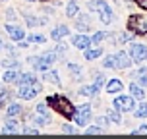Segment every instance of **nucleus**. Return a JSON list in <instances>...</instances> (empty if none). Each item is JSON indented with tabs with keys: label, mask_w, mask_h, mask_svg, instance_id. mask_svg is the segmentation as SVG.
<instances>
[{
	"label": "nucleus",
	"mask_w": 147,
	"mask_h": 139,
	"mask_svg": "<svg viewBox=\"0 0 147 139\" xmlns=\"http://www.w3.org/2000/svg\"><path fill=\"white\" fill-rule=\"evenodd\" d=\"M49 104H52V106L58 110V112H62L64 116H68V118L74 116L72 103H70L68 99H64V97H49Z\"/></svg>",
	"instance_id": "f257e3e1"
},
{
	"label": "nucleus",
	"mask_w": 147,
	"mask_h": 139,
	"mask_svg": "<svg viewBox=\"0 0 147 139\" xmlns=\"http://www.w3.org/2000/svg\"><path fill=\"white\" fill-rule=\"evenodd\" d=\"M39 91H41V83H37V81H31V83H23V85H20V97L25 99V101L33 99Z\"/></svg>",
	"instance_id": "f03ea898"
},
{
	"label": "nucleus",
	"mask_w": 147,
	"mask_h": 139,
	"mask_svg": "<svg viewBox=\"0 0 147 139\" xmlns=\"http://www.w3.org/2000/svg\"><path fill=\"white\" fill-rule=\"evenodd\" d=\"M130 29L140 33V35H145L147 33V17L145 15H132L130 17Z\"/></svg>",
	"instance_id": "7ed1b4c3"
},
{
	"label": "nucleus",
	"mask_w": 147,
	"mask_h": 139,
	"mask_svg": "<svg viewBox=\"0 0 147 139\" xmlns=\"http://www.w3.org/2000/svg\"><path fill=\"white\" fill-rule=\"evenodd\" d=\"M89 116H91V106L89 104H83V106H80V108L74 112V120H76L78 126H85Z\"/></svg>",
	"instance_id": "20e7f679"
},
{
	"label": "nucleus",
	"mask_w": 147,
	"mask_h": 139,
	"mask_svg": "<svg viewBox=\"0 0 147 139\" xmlns=\"http://www.w3.org/2000/svg\"><path fill=\"white\" fill-rule=\"evenodd\" d=\"M130 54L136 62H143V60H147V46L145 44H134Z\"/></svg>",
	"instance_id": "39448f33"
},
{
	"label": "nucleus",
	"mask_w": 147,
	"mask_h": 139,
	"mask_svg": "<svg viewBox=\"0 0 147 139\" xmlns=\"http://www.w3.org/2000/svg\"><path fill=\"white\" fill-rule=\"evenodd\" d=\"M114 106H116V110L120 112H124V110H134V99L132 97H118L116 101H114Z\"/></svg>",
	"instance_id": "423d86ee"
},
{
	"label": "nucleus",
	"mask_w": 147,
	"mask_h": 139,
	"mask_svg": "<svg viewBox=\"0 0 147 139\" xmlns=\"http://www.w3.org/2000/svg\"><path fill=\"white\" fill-rule=\"evenodd\" d=\"M130 66V56L124 54V52H118L116 56H114V68H128Z\"/></svg>",
	"instance_id": "0eeeda50"
},
{
	"label": "nucleus",
	"mask_w": 147,
	"mask_h": 139,
	"mask_svg": "<svg viewBox=\"0 0 147 139\" xmlns=\"http://www.w3.org/2000/svg\"><path fill=\"white\" fill-rule=\"evenodd\" d=\"M6 31L10 33V37L14 39V41H22L23 39V29H20V27H14V25H6Z\"/></svg>",
	"instance_id": "6e6552de"
},
{
	"label": "nucleus",
	"mask_w": 147,
	"mask_h": 139,
	"mask_svg": "<svg viewBox=\"0 0 147 139\" xmlns=\"http://www.w3.org/2000/svg\"><path fill=\"white\" fill-rule=\"evenodd\" d=\"M87 8L91 12H103L105 8H109V6H107V2H103V0H89Z\"/></svg>",
	"instance_id": "1a4fd4ad"
},
{
	"label": "nucleus",
	"mask_w": 147,
	"mask_h": 139,
	"mask_svg": "<svg viewBox=\"0 0 147 139\" xmlns=\"http://www.w3.org/2000/svg\"><path fill=\"white\" fill-rule=\"evenodd\" d=\"M74 44L78 48H87L89 44H91V39L85 37V35H78V37H74Z\"/></svg>",
	"instance_id": "9d476101"
},
{
	"label": "nucleus",
	"mask_w": 147,
	"mask_h": 139,
	"mask_svg": "<svg viewBox=\"0 0 147 139\" xmlns=\"http://www.w3.org/2000/svg\"><path fill=\"white\" fill-rule=\"evenodd\" d=\"M68 35V27L66 25H58V27H54V29H52V39H54V41H60V39H62V37H66Z\"/></svg>",
	"instance_id": "9b49d317"
},
{
	"label": "nucleus",
	"mask_w": 147,
	"mask_h": 139,
	"mask_svg": "<svg viewBox=\"0 0 147 139\" xmlns=\"http://www.w3.org/2000/svg\"><path fill=\"white\" fill-rule=\"evenodd\" d=\"M122 91V81L120 79H110L107 83V93H118Z\"/></svg>",
	"instance_id": "f8f14e48"
},
{
	"label": "nucleus",
	"mask_w": 147,
	"mask_h": 139,
	"mask_svg": "<svg viewBox=\"0 0 147 139\" xmlns=\"http://www.w3.org/2000/svg\"><path fill=\"white\" fill-rule=\"evenodd\" d=\"M99 85H97V83H93V85H87V87H81V95H85V97H91V95H97V93H99Z\"/></svg>",
	"instance_id": "ddd939ff"
},
{
	"label": "nucleus",
	"mask_w": 147,
	"mask_h": 139,
	"mask_svg": "<svg viewBox=\"0 0 147 139\" xmlns=\"http://www.w3.org/2000/svg\"><path fill=\"white\" fill-rule=\"evenodd\" d=\"M2 132H4V133H16V132H18V122H16V120H8L6 128H4Z\"/></svg>",
	"instance_id": "4468645a"
},
{
	"label": "nucleus",
	"mask_w": 147,
	"mask_h": 139,
	"mask_svg": "<svg viewBox=\"0 0 147 139\" xmlns=\"http://www.w3.org/2000/svg\"><path fill=\"white\" fill-rule=\"evenodd\" d=\"M31 81H35V77H33L31 73H22V75H18V79H16V83H20V85H23V83H31Z\"/></svg>",
	"instance_id": "2eb2a0df"
},
{
	"label": "nucleus",
	"mask_w": 147,
	"mask_h": 139,
	"mask_svg": "<svg viewBox=\"0 0 147 139\" xmlns=\"http://www.w3.org/2000/svg\"><path fill=\"white\" fill-rule=\"evenodd\" d=\"M101 54H103L101 48H93V50H85V58L87 60H95V58H99Z\"/></svg>",
	"instance_id": "dca6fc26"
},
{
	"label": "nucleus",
	"mask_w": 147,
	"mask_h": 139,
	"mask_svg": "<svg viewBox=\"0 0 147 139\" xmlns=\"http://www.w3.org/2000/svg\"><path fill=\"white\" fill-rule=\"evenodd\" d=\"M130 91H132V95L136 97V99H143V97H145V93H143V89H141L140 85H136V83H134L132 87H130Z\"/></svg>",
	"instance_id": "f3484780"
},
{
	"label": "nucleus",
	"mask_w": 147,
	"mask_h": 139,
	"mask_svg": "<svg viewBox=\"0 0 147 139\" xmlns=\"http://www.w3.org/2000/svg\"><path fill=\"white\" fill-rule=\"evenodd\" d=\"M101 21L103 23H110L112 21V12H110V8H105L103 12H101Z\"/></svg>",
	"instance_id": "a211bd4d"
},
{
	"label": "nucleus",
	"mask_w": 147,
	"mask_h": 139,
	"mask_svg": "<svg viewBox=\"0 0 147 139\" xmlns=\"http://www.w3.org/2000/svg\"><path fill=\"white\" fill-rule=\"evenodd\" d=\"M22 106L20 104H10L8 106V116H18V114H22Z\"/></svg>",
	"instance_id": "6ab92c4d"
},
{
	"label": "nucleus",
	"mask_w": 147,
	"mask_h": 139,
	"mask_svg": "<svg viewBox=\"0 0 147 139\" xmlns=\"http://www.w3.org/2000/svg\"><path fill=\"white\" fill-rule=\"evenodd\" d=\"M2 79L6 81V83H12V81H16V79H18V73H16V72H12V70H8V72L4 73V75H2Z\"/></svg>",
	"instance_id": "aec40b11"
},
{
	"label": "nucleus",
	"mask_w": 147,
	"mask_h": 139,
	"mask_svg": "<svg viewBox=\"0 0 147 139\" xmlns=\"http://www.w3.org/2000/svg\"><path fill=\"white\" fill-rule=\"evenodd\" d=\"M43 79L51 81V83H58V73H56V72H47Z\"/></svg>",
	"instance_id": "412c9836"
},
{
	"label": "nucleus",
	"mask_w": 147,
	"mask_h": 139,
	"mask_svg": "<svg viewBox=\"0 0 147 139\" xmlns=\"http://www.w3.org/2000/svg\"><path fill=\"white\" fill-rule=\"evenodd\" d=\"M78 10H80V8H78V4H76V2H70V4H68V15H70V17H74V15H78Z\"/></svg>",
	"instance_id": "4be33fe9"
},
{
	"label": "nucleus",
	"mask_w": 147,
	"mask_h": 139,
	"mask_svg": "<svg viewBox=\"0 0 147 139\" xmlns=\"http://www.w3.org/2000/svg\"><path fill=\"white\" fill-rule=\"evenodd\" d=\"M107 118H109L110 122H114V124H120V114H118V110H110Z\"/></svg>",
	"instance_id": "5701e85b"
},
{
	"label": "nucleus",
	"mask_w": 147,
	"mask_h": 139,
	"mask_svg": "<svg viewBox=\"0 0 147 139\" xmlns=\"http://www.w3.org/2000/svg\"><path fill=\"white\" fill-rule=\"evenodd\" d=\"M25 19H27V25H31V27L33 25H39V23H47V19H35L33 15H27Z\"/></svg>",
	"instance_id": "b1692460"
},
{
	"label": "nucleus",
	"mask_w": 147,
	"mask_h": 139,
	"mask_svg": "<svg viewBox=\"0 0 147 139\" xmlns=\"http://www.w3.org/2000/svg\"><path fill=\"white\" fill-rule=\"evenodd\" d=\"M43 60H45V62H49V64H52V62L56 60V52H45Z\"/></svg>",
	"instance_id": "393cba45"
},
{
	"label": "nucleus",
	"mask_w": 147,
	"mask_h": 139,
	"mask_svg": "<svg viewBox=\"0 0 147 139\" xmlns=\"http://www.w3.org/2000/svg\"><path fill=\"white\" fill-rule=\"evenodd\" d=\"M136 114L140 118H147V104H140V108L136 110Z\"/></svg>",
	"instance_id": "a878e982"
},
{
	"label": "nucleus",
	"mask_w": 147,
	"mask_h": 139,
	"mask_svg": "<svg viewBox=\"0 0 147 139\" xmlns=\"http://www.w3.org/2000/svg\"><path fill=\"white\" fill-rule=\"evenodd\" d=\"M103 39H105V33H101V31H99V33H95V35L91 37V43H101Z\"/></svg>",
	"instance_id": "bb28decb"
},
{
	"label": "nucleus",
	"mask_w": 147,
	"mask_h": 139,
	"mask_svg": "<svg viewBox=\"0 0 147 139\" xmlns=\"http://www.w3.org/2000/svg\"><path fill=\"white\" fill-rule=\"evenodd\" d=\"M29 41H31V43H45V37L43 35H31Z\"/></svg>",
	"instance_id": "cd10ccee"
},
{
	"label": "nucleus",
	"mask_w": 147,
	"mask_h": 139,
	"mask_svg": "<svg viewBox=\"0 0 147 139\" xmlns=\"http://www.w3.org/2000/svg\"><path fill=\"white\" fill-rule=\"evenodd\" d=\"M105 68H114V56H107L105 58Z\"/></svg>",
	"instance_id": "c85d7f7f"
},
{
	"label": "nucleus",
	"mask_w": 147,
	"mask_h": 139,
	"mask_svg": "<svg viewBox=\"0 0 147 139\" xmlns=\"http://www.w3.org/2000/svg\"><path fill=\"white\" fill-rule=\"evenodd\" d=\"M134 35H136V33H134V31H132V29L128 31V33H124V35H122V43H126V41H130V39H132V37H134Z\"/></svg>",
	"instance_id": "c756f323"
},
{
	"label": "nucleus",
	"mask_w": 147,
	"mask_h": 139,
	"mask_svg": "<svg viewBox=\"0 0 147 139\" xmlns=\"http://www.w3.org/2000/svg\"><path fill=\"white\" fill-rule=\"evenodd\" d=\"M134 133H136V135H147V126H141V128H138Z\"/></svg>",
	"instance_id": "7c9ffc66"
},
{
	"label": "nucleus",
	"mask_w": 147,
	"mask_h": 139,
	"mask_svg": "<svg viewBox=\"0 0 147 139\" xmlns=\"http://www.w3.org/2000/svg\"><path fill=\"white\" fill-rule=\"evenodd\" d=\"M37 112L43 114V116H49V112H47V106H45V104H39V106H37Z\"/></svg>",
	"instance_id": "2f4dec72"
},
{
	"label": "nucleus",
	"mask_w": 147,
	"mask_h": 139,
	"mask_svg": "<svg viewBox=\"0 0 147 139\" xmlns=\"http://www.w3.org/2000/svg\"><path fill=\"white\" fill-rule=\"evenodd\" d=\"M138 81H140V85H147V75H143V73H138Z\"/></svg>",
	"instance_id": "473e14b6"
},
{
	"label": "nucleus",
	"mask_w": 147,
	"mask_h": 139,
	"mask_svg": "<svg viewBox=\"0 0 147 139\" xmlns=\"http://www.w3.org/2000/svg\"><path fill=\"white\" fill-rule=\"evenodd\" d=\"M85 133H87V135H91V133H103V130H99V128H89Z\"/></svg>",
	"instance_id": "72a5a7b5"
},
{
	"label": "nucleus",
	"mask_w": 147,
	"mask_h": 139,
	"mask_svg": "<svg viewBox=\"0 0 147 139\" xmlns=\"http://www.w3.org/2000/svg\"><path fill=\"white\" fill-rule=\"evenodd\" d=\"M62 132H64V133H76V130H74L72 126H64V128H62Z\"/></svg>",
	"instance_id": "f704fd0d"
},
{
	"label": "nucleus",
	"mask_w": 147,
	"mask_h": 139,
	"mask_svg": "<svg viewBox=\"0 0 147 139\" xmlns=\"http://www.w3.org/2000/svg\"><path fill=\"white\" fill-rule=\"evenodd\" d=\"M66 50V46H64V44H58V46H56V52H64Z\"/></svg>",
	"instance_id": "c9c22d12"
},
{
	"label": "nucleus",
	"mask_w": 147,
	"mask_h": 139,
	"mask_svg": "<svg viewBox=\"0 0 147 139\" xmlns=\"http://www.w3.org/2000/svg\"><path fill=\"white\" fill-rule=\"evenodd\" d=\"M138 2H140L141 8H147V0H138Z\"/></svg>",
	"instance_id": "e433bc0d"
},
{
	"label": "nucleus",
	"mask_w": 147,
	"mask_h": 139,
	"mask_svg": "<svg viewBox=\"0 0 147 139\" xmlns=\"http://www.w3.org/2000/svg\"><path fill=\"white\" fill-rule=\"evenodd\" d=\"M140 73H143V75H147V66H145V68H141V70H140Z\"/></svg>",
	"instance_id": "4c0bfd02"
},
{
	"label": "nucleus",
	"mask_w": 147,
	"mask_h": 139,
	"mask_svg": "<svg viewBox=\"0 0 147 139\" xmlns=\"http://www.w3.org/2000/svg\"><path fill=\"white\" fill-rule=\"evenodd\" d=\"M0 48H4V43H2V41H0Z\"/></svg>",
	"instance_id": "58836bf2"
}]
</instances>
